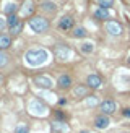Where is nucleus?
<instances>
[{"label":"nucleus","mask_w":130,"mask_h":133,"mask_svg":"<svg viewBox=\"0 0 130 133\" xmlns=\"http://www.w3.org/2000/svg\"><path fill=\"white\" fill-rule=\"evenodd\" d=\"M46 60H47V52L44 49H31L26 52V62L32 66L42 65Z\"/></svg>","instance_id":"1"},{"label":"nucleus","mask_w":130,"mask_h":133,"mask_svg":"<svg viewBox=\"0 0 130 133\" xmlns=\"http://www.w3.org/2000/svg\"><path fill=\"white\" fill-rule=\"evenodd\" d=\"M29 26H31V29L36 31V32H44V31L49 29V21L42 16H32L29 19Z\"/></svg>","instance_id":"2"},{"label":"nucleus","mask_w":130,"mask_h":133,"mask_svg":"<svg viewBox=\"0 0 130 133\" xmlns=\"http://www.w3.org/2000/svg\"><path fill=\"white\" fill-rule=\"evenodd\" d=\"M29 110H31L34 115H42V114H46L47 107H46V104H44L42 101L34 99V101H31V104H29Z\"/></svg>","instance_id":"3"},{"label":"nucleus","mask_w":130,"mask_h":133,"mask_svg":"<svg viewBox=\"0 0 130 133\" xmlns=\"http://www.w3.org/2000/svg\"><path fill=\"white\" fill-rule=\"evenodd\" d=\"M115 109H117V105H115L114 101H110V99H107V101L101 102V112H102L104 115H110V114H114Z\"/></svg>","instance_id":"4"},{"label":"nucleus","mask_w":130,"mask_h":133,"mask_svg":"<svg viewBox=\"0 0 130 133\" xmlns=\"http://www.w3.org/2000/svg\"><path fill=\"white\" fill-rule=\"evenodd\" d=\"M55 55L58 60H67V58L72 55V50L67 47V45H57L55 47Z\"/></svg>","instance_id":"5"},{"label":"nucleus","mask_w":130,"mask_h":133,"mask_svg":"<svg viewBox=\"0 0 130 133\" xmlns=\"http://www.w3.org/2000/svg\"><path fill=\"white\" fill-rule=\"evenodd\" d=\"M106 29H107L109 34H112V36L122 34V26L117 23V21H107V23H106Z\"/></svg>","instance_id":"6"},{"label":"nucleus","mask_w":130,"mask_h":133,"mask_svg":"<svg viewBox=\"0 0 130 133\" xmlns=\"http://www.w3.org/2000/svg\"><path fill=\"white\" fill-rule=\"evenodd\" d=\"M73 18H72V16H62L60 18V21H58V28H60L62 31H68V29H72V28H73Z\"/></svg>","instance_id":"7"},{"label":"nucleus","mask_w":130,"mask_h":133,"mask_svg":"<svg viewBox=\"0 0 130 133\" xmlns=\"http://www.w3.org/2000/svg\"><path fill=\"white\" fill-rule=\"evenodd\" d=\"M57 86L60 89H68L70 86H72V76L70 75H60L58 76V79H57Z\"/></svg>","instance_id":"8"},{"label":"nucleus","mask_w":130,"mask_h":133,"mask_svg":"<svg viewBox=\"0 0 130 133\" xmlns=\"http://www.w3.org/2000/svg\"><path fill=\"white\" fill-rule=\"evenodd\" d=\"M109 123H110L109 117H107V115H104V114L94 118V127H96V128H99V130L107 128V127H109Z\"/></svg>","instance_id":"9"},{"label":"nucleus","mask_w":130,"mask_h":133,"mask_svg":"<svg viewBox=\"0 0 130 133\" xmlns=\"http://www.w3.org/2000/svg\"><path fill=\"white\" fill-rule=\"evenodd\" d=\"M34 83L39 86V88H44V89H49L50 86H52L50 78L44 76V75H39V76H36V78H34Z\"/></svg>","instance_id":"10"},{"label":"nucleus","mask_w":130,"mask_h":133,"mask_svg":"<svg viewBox=\"0 0 130 133\" xmlns=\"http://www.w3.org/2000/svg\"><path fill=\"white\" fill-rule=\"evenodd\" d=\"M86 84L89 86V88H93V89H96V88H99V86L102 84V81H101V76L99 75H89L88 76V79H86Z\"/></svg>","instance_id":"11"},{"label":"nucleus","mask_w":130,"mask_h":133,"mask_svg":"<svg viewBox=\"0 0 130 133\" xmlns=\"http://www.w3.org/2000/svg\"><path fill=\"white\" fill-rule=\"evenodd\" d=\"M94 18H98V19H107L109 18V10L107 8H96L94 10Z\"/></svg>","instance_id":"12"},{"label":"nucleus","mask_w":130,"mask_h":133,"mask_svg":"<svg viewBox=\"0 0 130 133\" xmlns=\"http://www.w3.org/2000/svg\"><path fill=\"white\" fill-rule=\"evenodd\" d=\"M10 45H11V37L5 36V34H0V50L10 47Z\"/></svg>","instance_id":"13"},{"label":"nucleus","mask_w":130,"mask_h":133,"mask_svg":"<svg viewBox=\"0 0 130 133\" xmlns=\"http://www.w3.org/2000/svg\"><path fill=\"white\" fill-rule=\"evenodd\" d=\"M41 8H42L44 11L54 13V11L57 10V6H55V3H54V2H50V0H46V2H42V5H41Z\"/></svg>","instance_id":"14"},{"label":"nucleus","mask_w":130,"mask_h":133,"mask_svg":"<svg viewBox=\"0 0 130 133\" xmlns=\"http://www.w3.org/2000/svg\"><path fill=\"white\" fill-rule=\"evenodd\" d=\"M73 94H75V97H84L88 94V88H86V86H76L75 91H73Z\"/></svg>","instance_id":"15"},{"label":"nucleus","mask_w":130,"mask_h":133,"mask_svg":"<svg viewBox=\"0 0 130 133\" xmlns=\"http://www.w3.org/2000/svg\"><path fill=\"white\" fill-rule=\"evenodd\" d=\"M65 123L63 122H54L52 123V131L54 133H62V131H65Z\"/></svg>","instance_id":"16"},{"label":"nucleus","mask_w":130,"mask_h":133,"mask_svg":"<svg viewBox=\"0 0 130 133\" xmlns=\"http://www.w3.org/2000/svg\"><path fill=\"white\" fill-rule=\"evenodd\" d=\"M84 36H86V29L81 28V26H78V28H75V29H73V37L81 39V37H84Z\"/></svg>","instance_id":"17"},{"label":"nucleus","mask_w":130,"mask_h":133,"mask_svg":"<svg viewBox=\"0 0 130 133\" xmlns=\"http://www.w3.org/2000/svg\"><path fill=\"white\" fill-rule=\"evenodd\" d=\"M80 49H81V52H84V54H91V52L94 50V45L91 42H83L80 45Z\"/></svg>","instance_id":"18"},{"label":"nucleus","mask_w":130,"mask_h":133,"mask_svg":"<svg viewBox=\"0 0 130 133\" xmlns=\"http://www.w3.org/2000/svg\"><path fill=\"white\" fill-rule=\"evenodd\" d=\"M16 10H18V6H16V3H8L5 6V13L8 16H11V15H15L16 13Z\"/></svg>","instance_id":"19"},{"label":"nucleus","mask_w":130,"mask_h":133,"mask_svg":"<svg viewBox=\"0 0 130 133\" xmlns=\"http://www.w3.org/2000/svg\"><path fill=\"white\" fill-rule=\"evenodd\" d=\"M98 3L101 8H110L114 5V0H98Z\"/></svg>","instance_id":"20"},{"label":"nucleus","mask_w":130,"mask_h":133,"mask_svg":"<svg viewBox=\"0 0 130 133\" xmlns=\"http://www.w3.org/2000/svg\"><path fill=\"white\" fill-rule=\"evenodd\" d=\"M16 23H20V19H18V16L16 15H11V16H8V19H6V24L10 26V28H13Z\"/></svg>","instance_id":"21"},{"label":"nucleus","mask_w":130,"mask_h":133,"mask_svg":"<svg viewBox=\"0 0 130 133\" xmlns=\"http://www.w3.org/2000/svg\"><path fill=\"white\" fill-rule=\"evenodd\" d=\"M10 29H11L13 34H20V32H21V29H23V23L20 21V23H16L15 26H13V28H10Z\"/></svg>","instance_id":"22"},{"label":"nucleus","mask_w":130,"mask_h":133,"mask_svg":"<svg viewBox=\"0 0 130 133\" xmlns=\"http://www.w3.org/2000/svg\"><path fill=\"white\" fill-rule=\"evenodd\" d=\"M6 62H8V55H6L3 50H0V66L6 65Z\"/></svg>","instance_id":"23"},{"label":"nucleus","mask_w":130,"mask_h":133,"mask_svg":"<svg viewBox=\"0 0 130 133\" xmlns=\"http://www.w3.org/2000/svg\"><path fill=\"white\" fill-rule=\"evenodd\" d=\"M15 133H28V127L26 125H20V127H16Z\"/></svg>","instance_id":"24"},{"label":"nucleus","mask_w":130,"mask_h":133,"mask_svg":"<svg viewBox=\"0 0 130 133\" xmlns=\"http://www.w3.org/2000/svg\"><path fill=\"white\" fill-rule=\"evenodd\" d=\"M5 24H6V19H3L2 16H0V31H2L5 28Z\"/></svg>","instance_id":"25"},{"label":"nucleus","mask_w":130,"mask_h":133,"mask_svg":"<svg viewBox=\"0 0 130 133\" xmlns=\"http://www.w3.org/2000/svg\"><path fill=\"white\" fill-rule=\"evenodd\" d=\"M122 114H124V117H128V118H130V107H128V109H124Z\"/></svg>","instance_id":"26"},{"label":"nucleus","mask_w":130,"mask_h":133,"mask_svg":"<svg viewBox=\"0 0 130 133\" xmlns=\"http://www.w3.org/2000/svg\"><path fill=\"white\" fill-rule=\"evenodd\" d=\"M96 102H98V99H96V97H93V99H88V104H89V105H93V104H96Z\"/></svg>","instance_id":"27"},{"label":"nucleus","mask_w":130,"mask_h":133,"mask_svg":"<svg viewBox=\"0 0 130 133\" xmlns=\"http://www.w3.org/2000/svg\"><path fill=\"white\" fill-rule=\"evenodd\" d=\"M55 115H57V118H63V114H62V112H55Z\"/></svg>","instance_id":"28"},{"label":"nucleus","mask_w":130,"mask_h":133,"mask_svg":"<svg viewBox=\"0 0 130 133\" xmlns=\"http://www.w3.org/2000/svg\"><path fill=\"white\" fill-rule=\"evenodd\" d=\"M80 133H89V131H80Z\"/></svg>","instance_id":"29"},{"label":"nucleus","mask_w":130,"mask_h":133,"mask_svg":"<svg viewBox=\"0 0 130 133\" xmlns=\"http://www.w3.org/2000/svg\"><path fill=\"white\" fill-rule=\"evenodd\" d=\"M96 2H98V0H96Z\"/></svg>","instance_id":"30"}]
</instances>
